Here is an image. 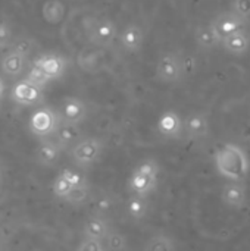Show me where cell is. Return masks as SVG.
<instances>
[{
  "label": "cell",
  "mask_w": 250,
  "mask_h": 251,
  "mask_svg": "<svg viewBox=\"0 0 250 251\" xmlns=\"http://www.w3.org/2000/svg\"><path fill=\"white\" fill-rule=\"evenodd\" d=\"M28 81H31L32 84H35L37 87H40V88H43L49 81H50V76L38 66V65H32V68L28 71V74H27V76H25Z\"/></svg>",
  "instance_id": "obj_25"
},
{
  "label": "cell",
  "mask_w": 250,
  "mask_h": 251,
  "mask_svg": "<svg viewBox=\"0 0 250 251\" xmlns=\"http://www.w3.org/2000/svg\"><path fill=\"white\" fill-rule=\"evenodd\" d=\"M41 90L43 88L37 87L31 81L24 78L13 85L10 97L15 103H18L21 106H34V104L41 103V100H43V91Z\"/></svg>",
  "instance_id": "obj_4"
},
{
  "label": "cell",
  "mask_w": 250,
  "mask_h": 251,
  "mask_svg": "<svg viewBox=\"0 0 250 251\" xmlns=\"http://www.w3.org/2000/svg\"><path fill=\"white\" fill-rule=\"evenodd\" d=\"M74 187H72V184L60 174L56 179H55V182H53V194L57 197V199H66V196L71 193V190H72Z\"/></svg>",
  "instance_id": "obj_27"
},
{
  "label": "cell",
  "mask_w": 250,
  "mask_h": 251,
  "mask_svg": "<svg viewBox=\"0 0 250 251\" xmlns=\"http://www.w3.org/2000/svg\"><path fill=\"white\" fill-rule=\"evenodd\" d=\"M143 38H144V34L141 31V28L136 24H130L127 25L122 32H121V44L122 47L127 50V51H137L141 44H143Z\"/></svg>",
  "instance_id": "obj_14"
},
{
  "label": "cell",
  "mask_w": 250,
  "mask_h": 251,
  "mask_svg": "<svg viewBox=\"0 0 250 251\" xmlns=\"http://www.w3.org/2000/svg\"><path fill=\"white\" fill-rule=\"evenodd\" d=\"M62 175L72 184V187H78V185H84L87 184V179L83 174L77 172V171H72V169H65L62 171Z\"/></svg>",
  "instance_id": "obj_30"
},
{
  "label": "cell",
  "mask_w": 250,
  "mask_h": 251,
  "mask_svg": "<svg viewBox=\"0 0 250 251\" xmlns=\"http://www.w3.org/2000/svg\"><path fill=\"white\" fill-rule=\"evenodd\" d=\"M184 128L192 138H205L209 132V121L205 113H193L184 121Z\"/></svg>",
  "instance_id": "obj_12"
},
{
  "label": "cell",
  "mask_w": 250,
  "mask_h": 251,
  "mask_svg": "<svg viewBox=\"0 0 250 251\" xmlns=\"http://www.w3.org/2000/svg\"><path fill=\"white\" fill-rule=\"evenodd\" d=\"M177 249V244L174 241L172 237L167 235V234H156L153 235L147 244L144 246V250L147 251H169L175 250Z\"/></svg>",
  "instance_id": "obj_21"
},
{
  "label": "cell",
  "mask_w": 250,
  "mask_h": 251,
  "mask_svg": "<svg viewBox=\"0 0 250 251\" xmlns=\"http://www.w3.org/2000/svg\"><path fill=\"white\" fill-rule=\"evenodd\" d=\"M156 179L158 178H152L149 175H144L141 172H139L137 169L133 172L131 178H130V188L134 194L139 196H147L155 187H156Z\"/></svg>",
  "instance_id": "obj_18"
},
{
  "label": "cell",
  "mask_w": 250,
  "mask_h": 251,
  "mask_svg": "<svg viewBox=\"0 0 250 251\" xmlns=\"http://www.w3.org/2000/svg\"><path fill=\"white\" fill-rule=\"evenodd\" d=\"M32 49H34L32 40L24 38V37H22V38H18V40L13 43V47H12V50L18 51V53H21V54H24V56H27V57L31 54Z\"/></svg>",
  "instance_id": "obj_29"
},
{
  "label": "cell",
  "mask_w": 250,
  "mask_h": 251,
  "mask_svg": "<svg viewBox=\"0 0 250 251\" xmlns=\"http://www.w3.org/2000/svg\"><path fill=\"white\" fill-rule=\"evenodd\" d=\"M55 138H56V143L62 149H68V147L75 146L80 141L81 129H80L78 124H71V122L60 121L57 129L55 131Z\"/></svg>",
  "instance_id": "obj_10"
},
{
  "label": "cell",
  "mask_w": 250,
  "mask_h": 251,
  "mask_svg": "<svg viewBox=\"0 0 250 251\" xmlns=\"http://www.w3.org/2000/svg\"><path fill=\"white\" fill-rule=\"evenodd\" d=\"M214 159L218 172L227 179L240 182L249 174V159L237 144H224L221 149L217 150Z\"/></svg>",
  "instance_id": "obj_1"
},
{
  "label": "cell",
  "mask_w": 250,
  "mask_h": 251,
  "mask_svg": "<svg viewBox=\"0 0 250 251\" xmlns=\"http://www.w3.org/2000/svg\"><path fill=\"white\" fill-rule=\"evenodd\" d=\"M3 93H4V82H3V79L0 78V99L3 97Z\"/></svg>",
  "instance_id": "obj_35"
},
{
  "label": "cell",
  "mask_w": 250,
  "mask_h": 251,
  "mask_svg": "<svg viewBox=\"0 0 250 251\" xmlns=\"http://www.w3.org/2000/svg\"><path fill=\"white\" fill-rule=\"evenodd\" d=\"M60 121L71 122V124H80L87 116V106L84 101H81L77 97H66L60 106L59 112Z\"/></svg>",
  "instance_id": "obj_7"
},
{
  "label": "cell",
  "mask_w": 250,
  "mask_h": 251,
  "mask_svg": "<svg viewBox=\"0 0 250 251\" xmlns=\"http://www.w3.org/2000/svg\"><path fill=\"white\" fill-rule=\"evenodd\" d=\"M127 209H128L130 216L134 218V219H143V218H146L147 210H149V203H147V200H146V196L134 194V196L128 200Z\"/></svg>",
  "instance_id": "obj_22"
},
{
  "label": "cell",
  "mask_w": 250,
  "mask_h": 251,
  "mask_svg": "<svg viewBox=\"0 0 250 251\" xmlns=\"http://www.w3.org/2000/svg\"><path fill=\"white\" fill-rule=\"evenodd\" d=\"M103 151V143L97 138H85L78 141L71 151L72 160L81 168H87L99 160Z\"/></svg>",
  "instance_id": "obj_3"
},
{
  "label": "cell",
  "mask_w": 250,
  "mask_h": 251,
  "mask_svg": "<svg viewBox=\"0 0 250 251\" xmlns=\"http://www.w3.org/2000/svg\"><path fill=\"white\" fill-rule=\"evenodd\" d=\"M233 12H236L239 16L248 21L250 18V0H234Z\"/></svg>",
  "instance_id": "obj_32"
},
{
  "label": "cell",
  "mask_w": 250,
  "mask_h": 251,
  "mask_svg": "<svg viewBox=\"0 0 250 251\" xmlns=\"http://www.w3.org/2000/svg\"><path fill=\"white\" fill-rule=\"evenodd\" d=\"M109 232L108 224L102 218H91L84 225V237L105 240Z\"/></svg>",
  "instance_id": "obj_19"
},
{
  "label": "cell",
  "mask_w": 250,
  "mask_h": 251,
  "mask_svg": "<svg viewBox=\"0 0 250 251\" xmlns=\"http://www.w3.org/2000/svg\"><path fill=\"white\" fill-rule=\"evenodd\" d=\"M43 15L52 24L59 22L63 16V4L59 0H49L43 7Z\"/></svg>",
  "instance_id": "obj_23"
},
{
  "label": "cell",
  "mask_w": 250,
  "mask_h": 251,
  "mask_svg": "<svg viewBox=\"0 0 250 251\" xmlns=\"http://www.w3.org/2000/svg\"><path fill=\"white\" fill-rule=\"evenodd\" d=\"M139 172L144 174V175H149L152 178H158V174H159V166L155 160H144L141 165H139L137 168Z\"/></svg>",
  "instance_id": "obj_31"
},
{
  "label": "cell",
  "mask_w": 250,
  "mask_h": 251,
  "mask_svg": "<svg viewBox=\"0 0 250 251\" xmlns=\"http://www.w3.org/2000/svg\"><path fill=\"white\" fill-rule=\"evenodd\" d=\"M12 40V29L7 22H0V49L6 47Z\"/></svg>",
  "instance_id": "obj_33"
},
{
  "label": "cell",
  "mask_w": 250,
  "mask_h": 251,
  "mask_svg": "<svg viewBox=\"0 0 250 251\" xmlns=\"http://www.w3.org/2000/svg\"><path fill=\"white\" fill-rule=\"evenodd\" d=\"M88 194H90V188L87 184L84 185H78V187H74L71 190V193L66 196V201L71 203V204H81L84 203L87 199H88Z\"/></svg>",
  "instance_id": "obj_26"
},
{
  "label": "cell",
  "mask_w": 250,
  "mask_h": 251,
  "mask_svg": "<svg viewBox=\"0 0 250 251\" xmlns=\"http://www.w3.org/2000/svg\"><path fill=\"white\" fill-rule=\"evenodd\" d=\"M103 240H97V238H88L84 237L83 243L78 246L80 251H103L106 249V246H103L102 243Z\"/></svg>",
  "instance_id": "obj_28"
},
{
  "label": "cell",
  "mask_w": 250,
  "mask_h": 251,
  "mask_svg": "<svg viewBox=\"0 0 250 251\" xmlns=\"http://www.w3.org/2000/svg\"><path fill=\"white\" fill-rule=\"evenodd\" d=\"M106 249L112 251L127 250V238L121 232H108L106 235Z\"/></svg>",
  "instance_id": "obj_24"
},
{
  "label": "cell",
  "mask_w": 250,
  "mask_h": 251,
  "mask_svg": "<svg viewBox=\"0 0 250 251\" xmlns=\"http://www.w3.org/2000/svg\"><path fill=\"white\" fill-rule=\"evenodd\" d=\"M35 65H38L49 76L50 79H56L60 78L66 69V59L62 57L60 54H55V53H47L40 56L35 62Z\"/></svg>",
  "instance_id": "obj_8"
},
{
  "label": "cell",
  "mask_w": 250,
  "mask_h": 251,
  "mask_svg": "<svg viewBox=\"0 0 250 251\" xmlns=\"http://www.w3.org/2000/svg\"><path fill=\"white\" fill-rule=\"evenodd\" d=\"M59 124V113H56L50 107H40L29 118V129L37 137H47L55 134Z\"/></svg>",
  "instance_id": "obj_2"
},
{
  "label": "cell",
  "mask_w": 250,
  "mask_h": 251,
  "mask_svg": "<svg viewBox=\"0 0 250 251\" xmlns=\"http://www.w3.org/2000/svg\"><path fill=\"white\" fill-rule=\"evenodd\" d=\"M224 49L231 53V54H245L250 47V37L245 29H239L233 34H230L228 37H225L222 41Z\"/></svg>",
  "instance_id": "obj_11"
},
{
  "label": "cell",
  "mask_w": 250,
  "mask_h": 251,
  "mask_svg": "<svg viewBox=\"0 0 250 251\" xmlns=\"http://www.w3.org/2000/svg\"><path fill=\"white\" fill-rule=\"evenodd\" d=\"M111 207H112V200H111L109 197L100 199V200L97 201V204H96V209H97L99 213H106V212L111 210Z\"/></svg>",
  "instance_id": "obj_34"
},
{
  "label": "cell",
  "mask_w": 250,
  "mask_h": 251,
  "mask_svg": "<svg viewBox=\"0 0 250 251\" xmlns=\"http://www.w3.org/2000/svg\"><path fill=\"white\" fill-rule=\"evenodd\" d=\"M27 56L12 50L9 51L7 54L3 56L1 62H0V68H1V72L7 76H18L19 74H22L24 68H25V63H27Z\"/></svg>",
  "instance_id": "obj_13"
},
{
  "label": "cell",
  "mask_w": 250,
  "mask_h": 251,
  "mask_svg": "<svg viewBox=\"0 0 250 251\" xmlns=\"http://www.w3.org/2000/svg\"><path fill=\"white\" fill-rule=\"evenodd\" d=\"M196 41L203 49H212L214 46L221 43V40L217 35V32H215L212 25H202V26H199L197 31H196Z\"/></svg>",
  "instance_id": "obj_20"
},
{
  "label": "cell",
  "mask_w": 250,
  "mask_h": 251,
  "mask_svg": "<svg viewBox=\"0 0 250 251\" xmlns=\"http://www.w3.org/2000/svg\"><path fill=\"white\" fill-rule=\"evenodd\" d=\"M60 150H62V147L56 143V140L55 141H50V140L41 141L40 147L37 150V159L44 166H53L59 160Z\"/></svg>",
  "instance_id": "obj_16"
},
{
  "label": "cell",
  "mask_w": 250,
  "mask_h": 251,
  "mask_svg": "<svg viewBox=\"0 0 250 251\" xmlns=\"http://www.w3.org/2000/svg\"><path fill=\"white\" fill-rule=\"evenodd\" d=\"M116 35V26L112 21L103 19L97 22L93 28V40L100 46H108L113 41Z\"/></svg>",
  "instance_id": "obj_17"
},
{
  "label": "cell",
  "mask_w": 250,
  "mask_h": 251,
  "mask_svg": "<svg viewBox=\"0 0 250 251\" xmlns=\"http://www.w3.org/2000/svg\"><path fill=\"white\" fill-rule=\"evenodd\" d=\"M1 187H3V174H1V168H0V191H1Z\"/></svg>",
  "instance_id": "obj_36"
},
{
  "label": "cell",
  "mask_w": 250,
  "mask_h": 251,
  "mask_svg": "<svg viewBox=\"0 0 250 251\" xmlns=\"http://www.w3.org/2000/svg\"><path fill=\"white\" fill-rule=\"evenodd\" d=\"M183 72V63L174 53H167L158 60L156 76L162 82H175L181 78Z\"/></svg>",
  "instance_id": "obj_5"
},
{
  "label": "cell",
  "mask_w": 250,
  "mask_h": 251,
  "mask_svg": "<svg viewBox=\"0 0 250 251\" xmlns=\"http://www.w3.org/2000/svg\"><path fill=\"white\" fill-rule=\"evenodd\" d=\"M184 122L174 110H167L158 121L159 132L167 138H178L181 135Z\"/></svg>",
  "instance_id": "obj_9"
},
{
  "label": "cell",
  "mask_w": 250,
  "mask_h": 251,
  "mask_svg": "<svg viewBox=\"0 0 250 251\" xmlns=\"http://www.w3.org/2000/svg\"><path fill=\"white\" fill-rule=\"evenodd\" d=\"M222 201L230 207H236V209L243 207L245 201H246L245 187L237 181H234L233 184L225 185L222 188Z\"/></svg>",
  "instance_id": "obj_15"
},
{
  "label": "cell",
  "mask_w": 250,
  "mask_h": 251,
  "mask_svg": "<svg viewBox=\"0 0 250 251\" xmlns=\"http://www.w3.org/2000/svg\"><path fill=\"white\" fill-rule=\"evenodd\" d=\"M217 32V35L220 37V40L222 41L225 37H228L230 34L239 31V29H243L245 25H246V19H243L242 16H239L236 12H224V13H220L214 22L211 24Z\"/></svg>",
  "instance_id": "obj_6"
}]
</instances>
